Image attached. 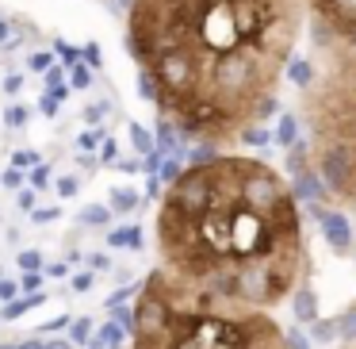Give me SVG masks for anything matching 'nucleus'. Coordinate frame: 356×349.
Masks as SVG:
<instances>
[{"instance_id":"obj_11","label":"nucleus","mask_w":356,"mask_h":349,"mask_svg":"<svg viewBox=\"0 0 356 349\" xmlns=\"http://www.w3.org/2000/svg\"><path fill=\"white\" fill-rule=\"evenodd\" d=\"M70 341H77V346L92 341V323H88V318H77V323H70Z\"/></svg>"},{"instance_id":"obj_1","label":"nucleus","mask_w":356,"mask_h":349,"mask_svg":"<svg viewBox=\"0 0 356 349\" xmlns=\"http://www.w3.org/2000/svg\"><path fill=\"white\" fill-rule=\"evenodd\" d=\"M302 24L307 0H131L127 50L165 123L234 146L276 111Z\"/></svg>"},{"instance_id":"obj_24","label":"nucleus","mask_w":356,"mask_h":349,"mask_svg":"<svg viewBox=\"0 0 356 349\" xmlns=\"http://www.w3.org/2000/svg\"><path fill=\"white\" fill-rule=\"evenodd\" d=\"M31 219H35V223H54V219H58V208H39Z\"/></svg>"},{"instance_id":"obj_26","label":"nucleus","mask_w":356,"mask_h":349,"mask_svg":"<svg viewBox=\"0 0 356 349\" xmlns=\"http://www.w3.org/2000/svg\"><path fill=\"white\" fill-rule=\"evenodd\" d=\"M16 203H19V211H35V192H19Z\"/></svg>"},{"instance_id":"obj_8","label":"nucleus","mask_w":356,"mask_h":349,"mask_svg":"<svg viewBox=\"0 0 356 349\" xmlns=\"http://www.w3.org/2000/svg\"><path fill=\"white\" fill-rule=\"evenodd\" d=\"M322 226H325V234H330L333 246H341V249L348 246V226H345V219H341V215H325Z\"/></svg>"},{"instance_id":"obj_34","label":"nucleus","mask_w":356,"mask_h":349,"mask_svg":"<svg viewBox=\"0 0 356 349\" xmlns=\"http://www.w3.org/2000/svg\"><path fill=\"white\" fill-rule=\"evenodd\" d=\"M4 31H8V24H4V20H0V39H4Z\"/></svg>"},{"instance_id":"obj_20","label":"nucleus","mask_w":356,"mask_h":349,"mask_svg":"<svg viewBox=\"0 0 356 349\" xmlns=\"http://www.w3.org/2000/svg\"><path fill=\"white\" fill-rule=\"evenodd\" d=\"M131 139H134V146H138L142 154H149V134L142 131V127H131Z\"/></svg>"},{"instance_id":"obj_19","label":"nucleus","mask_w":356,"mask_h":349,"mask_svg":"<svg viewBox=\"0 0 356 349\" xmlns=\"http://www.w3.org/2000/svg\"><path fill=\"white\" fill-rule=\"evenodd\" d=\"M16 292H19V280H0V300L4 303L16 300Z\"/></svg>"},{"instance_id":"obj_16","label":"nucleus","mask_w":356,"mask_h":349,"mask_svg":"<svg viewBox=\"0 0 356 349\" xmlns=\"http://www.w3.org/2000/svg\"><path fill=\"white\" fill-rule=\"evenodd\" d=\"M19 288H24V292H39V288H42V272L39 269L24 272V277H19Z\"/></svg>"},{"instance_id":"obj_7","label":"nucleus","mask_w":356,"mask_h":349,"mask_svg":"<svg viewBox=\"0 0 356 349\" xmlns=\"http://www.w3.org/2000/svg\"><path fill=\"white\" fill-rule=\"evenodd\" d=\"M42 300H47L42 292H31V295H24V300H12V303H4V311H0V318H4V323H12V318H19L24 311L39 307Z\"/></svg>"},{"instance_id":"obj_6","label":"nucleus","mask_w":356,"mask_h":349,"mask_svg":"<svg viewBox=\"0 0 356 349\" xmlns=\"http://www.w3.org/2000/svg\"><path fill=\"white\" fill-rule=\"evenodd\" d=\"M119 346H123V326L115 323H104L92 334V341H88V349H119Z\"/></svg>"},{"instance_id":"obj_35","label":"nucleus","mask_w":356,"mask_h":349,"mask_svg":"<svg viewBox=\"0 0 356 349\" xmlns=\"http://www.w3.org/2000/svg\"><path fill=\"white\" fill-rule=\"evenodd\" d=\"M348 349H356V338H353V346H348Z\"/></svg>"},{"instance_id":"obj_30","label":"nucleus","mask_w":356,"mask_h":349,"mask_svg":"<svg viewBox=\"0 0 356 349\" xmlns=\"http://www.w3.org/2000/svg\"><path fill=\"white\" fill-rule=\"evenodd\" d=\"M58 108H62V104H58V100H54V96H50V93H47V100H42V111H47V116H54V111H58Z\"/></svg>"},{"instance_id":"obj_32","label":"nucleus","mask_w":356,"mask_h":349,"mask_svg":"<svg viewBox=\"0 0 356 349\" xmlns=\"http://www.w3.org/2000/svg\"><path fill=\"white\" fill-rule=\"evenodd\" d=\"M62 326H70V318H54V323H47V326H42V330L50 334V330H62Z\"/></svg>"},{"instance_id":"obj_31","label":"nucleus","mask_w":356,"mask_h":349,"mask_svg":"<svg viewBox=\"0 0 356 349\" xmlns=\"http://www.w3.org/2000/svg\"><path fill=\"white\" fill-rule=\"evenodd\" d=\"M115 154H119L115 142H104V162H115Z\"/></svg>"},{"instance_id":"obj_33","label":"nucleus","mask_w":356,"mask_h":349,"mask_svg":"<svg viewBox=\"0 0 356 349\" xmlns=\"http://www.w3.org/2000/svg\"><path fill=\"white\" fill-rule=\"evenodd\" d=\"M47 349H70V341H58L54 338V341H47Z\"/></svg>"},{"instance_id":"obj_28","label":"nucleus","mask_w":356,"mask_h":349,"mask_svg":"<svg viewBox=\"0 0 356 349\" xmlns=\"http://www.w3.org/2000/svg\"><path fill=\"white\" fill-rule=\"evenodd\" d=\"M96 142H100V134H81V139H77V146H81V150H92Z\"/></svg>"},{"instance_id":"obj_27","label":"nucleus","mask_w":356,"mask_h":349,"mask_svg":"<svg viewBox=\"0 0 356 349\" xmlns=\"http://www.w3.org/2000/svg\"><path fill=\"white\" fill-rule=\"evenodd\" d=\"M47 177H50V173L42 169V165H35V173H31V185H35V188H42V185H47Z\"/></svg>"},{"instance_id":"obj_18","label":"nucleus","mask_w":356,"mask_h":349,"mask_svg":"<svg viewBox=\"0 0 356 349\" xmlns=\"http://www.w3.org/2000/svg\"><path fill=\"white\" fill-rule=\"evenodd\" d=\"M54 65H58L54 54H35V58H31V70H35V73H50Z\"/></svg>"},{"instance_id":"obj_4","label":"nucleus","mask_w":356,"mask_h":349,"mask_svg":"<svg viewBox=\"0 0 356 349\" xmlns=\"http://www.w3.org/2000/svg\"><path fill=\"white\" fill-rule=\"evenodd\" d=\"M318 70L302 88L299 111L307 150L322 192L356 215V42H345L314 24Z\"/></svg>"},{"instance_id":"obj_10","label":"nucleus","mask_w":356,"mask_h":349,"mask_svg":"<svg viewBox=\"0 0 356 349\" xmlns=\"http://www.w3.org/2000/svg\"><path fill=\"white\" fill-rule=\"evenodd\" d=\"M81 219H85L88 226H104V223L111 219V211H108V208H100V203H88V208L81 211Z\"/></svg>"},{"instance_id":"obj_23","label":"nucleus","mask_w":356,"mask_h":349,"mask_svg":"<svg viewBox=\"0 0 356 349\" xmlns=\"http://www.w3.org/2000/svg\"><path fill=\"white\" fill-rule=\"evenodd\" d=\"M88 81H92V77H88L85 65H73V85H77V88H88Z\"/></svg>"},{"instance_id":"obj_21","label":"nucleus","mask_w":356,"mask_h":349,"mask_svg":"<svg viewBox=\"0 0 356 349\" xmlns=\"http://www.w3.org/2000/svg\"><path fill=\"white\" fill-rule=\"evenodd\" d=\"M77 177H62V180H58V196H77Z\"/></svg>"},{"instance_id":"obj_2","label":"nucleus","mask_w":356,"mask_h":349,"mask_svg":"<svg viewBox=\"0 0 356 349\" xmlns=\"http://www.w3.org/2000/svg\"><path fill=\"white\" fill-rule=\"evenodd\" d=\"M154 234L161 269L264 311L287 303L310 277L299 203L264 157L215 154L180 169Z\"/></svg>"},{"instance_id":"obj_25","label":"nucleus","mask_w":356,"mask_h":349,"mask_svg":"<svg viewBox=\"0 0 356 349\" xmlns=\"http://www.w3.org/2000/svg\"><path fill=\"white\" fill-rule=\"evenodd\" d=\"M19 185H24V173H19V169L4 173V188H19Z\"/></svg>"},{"instance_id":"obj_22","label":"nucleus","mask_w":356,"mask_h":349,"mask_svg":"<svg viewBox=\"0 0 356 349\" xmlns=\"http://www.w3.org/2000/svg\"><path fill=\"white\" fill-rule=\"evenodd\" d=\"M70 288H73V292H88V288H92V272H77Z\"/></svg>"},{"instance_id":"obj_5","label":"nucleus","mask_w":356,"mask_h":349,"mask_svg":"<svg viewBox=\"0 0 356 349\" xmlns=\"http://www.w3.org/2000/svg\"><path fill=\"white\" fill-rule=\"evenodd\" d=\"M307 12L330 35L356 42V0H307Z\"/></svg>"},{"instance_id":"obj_15","label":"nucleus","mask_w":356,"mask_h":349,"mask_svg":"<svg viewBox=\"0 0 356 349\" xmlns=\"http://www.w3.org/2000/svg\"><path fill=\"white\" fill-rule=\"evenodd\" d=\"M4 123H8V127H24V123H27V108H19V104H12V108L4 111Z\"/></svg>"},{"instance_id":"obj_12","label":"nucleus","mask_w":356,"mask_h":349,"mask_svg":"<svg viewBox=\"0 0 356 349\" xmlns=\"http://www.w3.org/2000/svg\"><path fill=\"white\" fill-rule=\"evenodd\" d=\"M134 203H138V200H134V192H127V188H111V208H115V211H131Z\"/></svg>"},{"instance_id":"obj_17","label":"nucleus","mask_w":356,"mask_h":349,"mask_svg":"<svg viewBox=\"0 0 356 349\" xmlns=\"http://www.w3.org/2000/svg\"><path fill=\"white\" fill-rule=\"evenodd\" d=\"M39 265H42V257L35 254V249H24V254H19V269H24V272H35Z\"/></svg>"},{"instance_id":"obj_13","label":"nucleus","mask_w":356,"mask_h":349,"mask_svg":"<svg viewBox=\"0 0 356 349\" xmlns=\"http://www.w3.org/2000/svg\"><path fill=\"white\" fill-rule=\"evenodd\" d=\"M39 165V154L35 150H16L12 154V169H35Z\"/></svg>"},{"instance_id":"obj_29","label":"nucleus","mask_w":356,"mask_h":349,"mask_svg":"<svg viewBox=\"0 0 356 349\" xmlns=\"http://www.w3.org/2000/svg\"><path fill=\"white\" fill-rule=\"evenodd\" d=\"M47 85L54 88V85H62V65H54V70L47 73Z\"/></svg>"},{"instance_id":"obj_9","label":"nucleus","mask_w":356,"mask_h":349,"mask_svg":"<svg viewBox=\"0 0 356 349\" xmlns=\"http://www.w3.org/2000/svg\"><path fill=\"white\" fill-rule=\"evenodd\" d=\"M108 246H131V249H138L142 246V231H111V238H108Z\"/></svg>"},{"instance_id":"obj_14","label":"nucleus","mask_w":356,"mask_h":349,"mask_svg":"<svg viewBox=\"0 0 356 349\" xmlns=\"http://www.w3.org/2000/svg\"><path fill=\"white\" fill-rule=\"evenodd\" d=\"M276 142H280V146H291V142H295V123H291V116H284V123H280V131H276Z\"/></svg>"},{"instance_id":"obj_3","label":"nucleus","mask_w":356,"mask_h":349,"mask_svg":"<svg viewBox=\"0 0 356 349\" xmlns=\"http://www.w3.org/2000/svg\"><path fill=\"white\" fill-rule=\"evenodd\" d=\"M131 311V349H291L272 311L195 288L161 265Z\"/></svg>"}]
</instances>
